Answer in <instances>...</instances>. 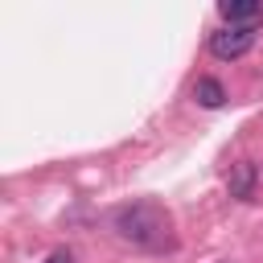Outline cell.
I'll return each instance as SVG.
<instances>
[{
  "mask_svg": "<svg viewBox=\"0 0 263 263\" xmlns=\"http://www.w3.org/2000/svg\"><path fill=\"white\" fill-rule=\"evenodd\" d=\"M193 99H197L201 107H222V103H226V90H222V82H218V78H197Z\"/></svg>",
  "mask_w": 263,
  "mask_h": 263,
  "instance_id": "obj_5",
  "label": "cell"
},
{
  "mask_svg": "<svg viewBox=\"0 0 263 263\" xmlns=\"http://www.w3.org/2000/svg\"><path fill=\"white\" fill-rule=\"evenodd\" d=\"M255 185H259V168H255L251 160H234L230 173H226V189H230V197L251 201V197H255Z\"/></svg>",
  "mask_w": 263,
  "mask_h": 263,
  "instance_id": "obj_3",
  "label": "cell"
},
{
  "mask_svg": "<svg viewBox=\"0 0 263 263\" xmlns=\"http://www.w3.org/2000/svg\"><path fill=\"white\" fill-rule=\"evenodd\" d=\"M218 12H222L226 25H255V21L263 16V8H259L255 0H222Z\"/></svg>",
  "mask_w": 263,
  "mask_h": 263,
  "instance_id": "obj_4",
  "label": "cell"
},
{
  "mask_svg": "<svg viewBox=\"0 0 263 263\" xmlns=\"http://www.w3.org/2000/svg\"><path fill=\"white\" fill-rule=\"evenodd\" d=\"M255 33H259L255 25H222L218 33H210V53L222 62H234L255 45Z\"/></svg>",
  "mask_w": 263,
  "mask_h": 263,
  "instance_id": "obj_2",
  "label": "cell"
},
{
  "mask_svg": "<svg viewBox=\"0 0 263 263\" xmlns=\"http://www.w3.org/2000/svg\"><path fill=\"white\" fill-rule=\"evenodd\" d=\"M45 263H74V255H70V251H53Z\"/></svg>",
  "mask_w": 263,
  "mask_h": 263,
  "instance_id": "obj_6",
  "label": "cell"
},
{
  "mask_svg": "<svg viewBox=\"0 0 263 263\" xmlns=\"http://www.w3.org/2000/svg\"><path fill=\"white\" fill-rule=\"evenodd\" d=\"M115 234L140 251H164L173 242V218L156 201H132L115 210Z\"/></svg>",
  "mask_w": 263,
  "mask_h": 263,
  "instance_id": "obj_1",
  "label": "cell"
}]
</instances>
